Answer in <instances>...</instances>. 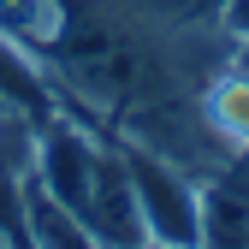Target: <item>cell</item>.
<instances>
[{
    "instance_id": "6da1fadb",
    "label": "cell",
    "mask_w": 249,
    "mask_h": 249,
    "mask_svg": "<svg viewBox=\"0 0 249 249\" xmlns=\"http://www.w3.org/2000/svg\"><path fill=\"white\" fill-rule=\"evenodd\" d=\"M36 178L53 190L59 208H71V220L89 231V243H148L119 142H95L59 119L36 142Z\"/></svg>"
},
{
    "instance_id": "7a4b0ae2",
    "label": "cell",
    "mask_w": 249,
    "mask_h": 249,
    "mask_svg": "<svg viewBox=\"0 0 249 249\" xmlns=\"http://www.w3.org/2000/svg\"><path fill=\"white\" fill-rule=\"evenodd\" d=\"M119 154H124V172H131V196H137V213H142L148 243H202V226H196V178L184 172V166H172L166 154L131 142V137L119 142Z\"/></svg>"
},
{
    "instance_id": "3957f363",
    "label": "cell",
    "mask_w": 249,
    "mask_h": 249,
    "mask_svg": "<svg viewBox=\"0 0 249 249\" xmlns=\"http://www.w3.org/2000/svg\"><path fill=\"white\" fill-rule=\"evenodd\" d=\"M196 226L202 243H249V142L196 178Z\"/></svg>"
},
{
    "instance_id": "277c9868",
    "label": "cell",
    "mask_w": 249,
    "mask_h": 249,
    "mask_svg": "<svg viewBox=\"0 0 249 249\" xmlns=\"http://www.w3.org/2000/svg\"><path fill=\"white\" fill-rule=\"evenodd\" d=\"M220 24L237 42H249V0H220Z\"/></svg>"
}]
</instances>
